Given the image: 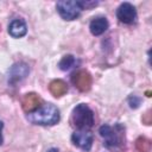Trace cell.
I'll use <instances>...</instances> for the list:
<instances>
[{"label":"cell","mask_w":152,"mask_h":152,"mask_svg":"<svg viewBox=\"0 0 152 152\" xmlns=\"http://www.w3.org/2000/svg\"><path fill=\"white\" fill-rule=\"evenodd\" d=\"M59 110L52 103H45L40 106L37 110L28 113L27 120L34 125L42 126H51L59 121Z\"/></svg>","instance_id":"6da1fadb"},{"label":"cell","mask_w":152,"mask_h":152,"mask_svg":"<svg viewBox=\"0 0 152 152\" xmlns=\"http://www.w3.org/2000/svg\"><path fill=\"white\" fill-rule=\"evenodd\" d=\"M99 133L103 138V144L107 148L119 150L125 145V127L120 124L114 126L102 125L99 128Z\"/></svg>","instance_id":"7a4b0ae2"},{"label":"cell","mask_w":152,"mask_h":152,"mask_svg":"<svg viewBox=\"0 0 152 152\" xmlns=\"http://www.w3.org/2000/svg\"><path fill=\"white\" fill-rule=\"evenodd\" d=\"M71 122L78 129H88L94 125V112L86 103H80L72 110Z\"/></svg>","instance_id":"3957f363"},{"label":"cell","mask_w":152,"mask_h":152,"mask_svg":"<svg viewBox=\"0 0 152 152\" xmlns=\"http://www.w3.org/2000/svg\"><path fill=\"white\" fill-rule=\"evenodd\" d=\"M56 8L59 15L64 20H74L80 15L81 11L83 10V6H82V1L62 0L56 4Z\"/></svg>","instance_id":"277c9868"},{"label":"cell","mask_w":152,"mask_h":152,"mask_svg":"<svg viewBox=\"0 0 152 152\" xmlns=\"http://www.w3.org/2000/svg\"><path fill=\"white\" fill-rule=\"evenodd\" d=\"M28 72H30V68L26 63H24V62L14 63L8 70V80H7L8 84L14 87L17 83H19L24 78H26Z\"/></svg>","instance_id":"5b68a950"},{"label":"cell","mask_w":152,"mask_h":152,"mask_svg":"<svg viewBox=\"0 0 152 152\" xmlns=\"http://www.w3.org/2000/svg\"><path fill=\"white\" fill-rule=\"evenodd\" d=\"M71 83L75 86V88H77L80 91H88L91 87V75L84 70V69H80L76 70L71 74Z\"/></svg>","instance_id":"8992f818"},{"label":"cell","mask_w":152,"mask_h":152,"mask_svg":"<svg viewBox=\"0 0 152 152\" xmlns=\"http://www.w3.org/2000/svg\"><path fill=\"white\" fill-rule=\"evenodd\" d=\"M116 18L122 24H133L137 19L135 7L129 2H122L116 10Z\"/></svg>","instance_id":"52a82bcc"},{"label":"cell","mask_w":152,"mask_h":152,"mask_svg":"<svg viewBox=\"0 0 152 152\" xmlns=\"http://www.w3.org/2000/svg\"><path fill=\"white\" fill-rule=\"evenodd\" d=\"M71 141L75 146L84 151H89L93 145V134L86 129H78L72 133Z\"/></svg>","instance_id":"ba28073f"},{"label":"cell","mask_w":152,"mask_h":152,"mask_svg":"<svg viewBox=\"0 0 152 152\" xmlns=\"http://www.w3.org/2000/svg\"><path fill=\"white\" fill-rule=\"evenodd\" d=\"M42 106V97L36 93H27L21 100V107L26 113H32Z\"/></svg>","instance_id":"9c48e42d"},{"label":"cell","mask_w":152,"mask_h":152,"mask_svg":"<svg viewBox=\"0 0 152 152\" xmlns=\"http://www.w3.org/2000/svg\"><path fill=\"white\" fill-rule=\"evenodd\" d=\"M26 32H27V26L23 19H14L8 25V33L14 38L24 37Z\"/></svg>","instance_id":"30bf717a"},{"label":"cell","mask_w":152,"mask_h":152,"mask_svg":"<svg viewBox=\"0 0 152 152\" xmlns=\"http://www.w3.org/2000/svg\"><path fill=\"white\" fill-rule=\"evenodd\" d=\"M108 26H109V23L104 17H97V18H94L90 21L89 30H90L91 34L100 36V34H102V33H104L107 31Z\"/></svg>","instance_id":"8fae6325"},{"label":"cell","mask_w":152,"mask_h":152,"mask_svg":"<svg viewBox=\"0 0 152 152\" xmlns=\"http://www.w3.org/2000/svg\"><path fill=\"white\" fill-rule=\"evenodd\" d=\"M49 90L55 97H61L66 94L68 84L63 80H53L49 84Z\"/></svg>","instance_id":"7c38bea8"},{"label":"cell","mask_w":152,"mask_h":152,"mask_svg":"<svg viewBox=\"0 0 152 152\" xmlns=\"http://www.w3.org/2000/svg\"><path fill=\"white\" fill-rule=\"evenodd\" d=\"M77 63H78V61L76 59L75 56H72V55H65V56H63L62 59L59 61L58 66H59L61 70L66 71V70L71 69L72 66H75Z\"/></svg>","instance_id":"4fadbf2b"},{"label":"cell","mask_w":152,"mask_h":152,"mask_svg":"<svg viewBox=\"0 0 152 152\" xmlns=\"http://www.w3.org/2000/svg\"><path fill=\"white\" fill-rule=\"evenodd\" d=\"M135 148L139 152H150L151 151V140L146 137H139L135 140Z\"/></svg>","instance_id":"5bb4252c"},{"label":"cell","mask_w":152,"mask_h":152,"mask_svg":"<svg viewBox=\"0 0 152 152\" xmlns=\"http://www.w3.org/2000/svg\"><path fill=\"white\" fill-rule=\"evenodd\" d=\"M140 103H141V99L140 97H138L135 95H131L128 97V104H129L131 108H134L135 109V108H138L140 106Z\"/></svg>","instance_id":"9a60e30c"},{"label":"cell","mask_w":152,"mask_h":152,"mask_svg":"<svg viewBox=\"0 0 152 152\" xmlns=\"http://www.w3.org/2000/svg\"><path fill=\"white\" fill-rule=\"evenodd\" d=\"M141 120H142V122L145 124V125H150L151 124V121H152V115H151V110H147L144 115H142V118H141Z\"/></svg>","instance_id":"2e32d148"},{"label":"cell","mask_w":152,"mask_h":152,"mask_svg":"<svg viewBox=\"0 0 152 152\" xmlns=\"http://www.w3.org/2000/svg\"><path fill=\"white\" fill-rule=\"evenodd\" d=\"M2 128H4V124H2V121L0 120V145H2V142H4V138H2V134H1Z\"/></svg>","instance_id":"e0dca14e"},{"label":"cell","mask_w":152,"mask_h":152,"mask_svg":"<svg viewBox=\"0 0 152 152\" xmlns=\"http://www.w3.org/2000/svg\"><path fill=\"white\" fill-rule=\"evenodd\" d=\"M48 152H58V150L57 148H50Z\"/></svg>","instance_id":"ac0fdd59"}]
</instances>
